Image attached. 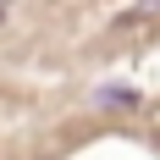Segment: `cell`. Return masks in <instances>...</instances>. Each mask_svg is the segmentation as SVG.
Masks as SVG:
<instances>
[{"label": "cell", "mask_w": 160, "mask_h": 160, "mask_svg": "<svg viewBox=\"0 0 160 160\" xmlns=\"http://www.w3.org/2000/svg\"><path fill=\"white\" fill-rule=\"evenodd\" d=\"M155 17H160V0H132L116 22H122V28H144V22H155Z\"/></svg>", "instance_id": "cell-1"}, {"label": "cell", "mask_w": 160, "mask_h": 160, "mask_svg": "<svg viewBox=\"0 0 160 160\" xmlns=\"http://www.w3.org/2000/svg\"><path fill=\"white\" fill-rule=\"evenodd\" d=\"M17 11V0H0V22H6V17H11Z\"/></svg>", "instance_id": "cell-2"}]
</instances>
